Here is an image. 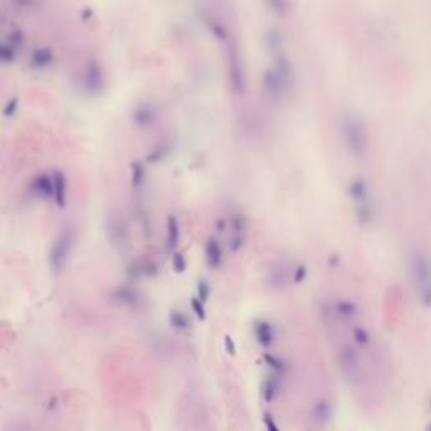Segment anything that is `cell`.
I'll return each instance as SVG.
<instances>
[{"mask_svg":"<svg viewBox=\"0 0 431 431\" xmlns=\"http://www.w3.org/2000/svg\"><path fill=\"white\" fill-rule=\"evenodd\" d=\"M266 2L270 9L278 15H285L290 9V0H266Z\"/></svg>","mask_w":431,"mask_h":431,"instance_id":"obj_28","label":"cell"},{"mask_svg":"<svg viewBox=\"0 0 431 431\" xmlns=\"http://www.w3.org/2000/svg\"><path fill=\"white\" fill-rule=\"evenodd\" d=\"M352 334H354V340L357 342L359 345H367L369 344V334H367V330L364 329V327H356L352 330Z\"/></svg>","mask_w":431,"mask_h":431,"instance_id":"obj_31","label":"cell"},{"mask_svg":"<svg viewBox=\"0 0 431 431\" xmlns=\"http://www.w3.org/2000/svg\"><path fill=\"white\" fill-rule=\"evenodd\" d=\"M253 334L255 339L263 349H270L275 344V329L268 320H255L253 324Z\"/></svg>","mask_w":431,"mask_h":431,"instance_id":"obj_9","label":"cell"},{"mask_svg":"<svg viewBox=\"0 0 431 431\" xmlns=\"http://www.w3.org/2000/svg\"><path fill=\"white\" fill-rule=\"evenodd\" d=\"M263 421H264V426H266V429H268V431H280L278 424H276V421H275L273 416H272V414H270V413H264Z\"/></svg>","mask_w":431,"mask_h":431,"instance_id":"obj_33","label":"cell"},{"mask_svg":"<svg viewBox=\"0 0 431 431\" xmlns=\"http://www.w3.org/2000/svg\"><path fill=\"white\" fill-rule=\"evenodd\" d=\"M113 300L120 303V305H123V307H128V308H138V305H140V302H142V298H140V293L135 290V288H131V286H118V288H115L113 291Z\"/></svg>","mask_w":431,"mask_h":431,"instance_id":"obj_10","label":"cell"},{"mask_svg":"<svg viewBox=\"0 0 431 431\" xmlns=\"http://www.w3.org/2000/svg\"><path fill=\"white\" fill-rule=\"evenodd\" d=\"M291 85V66L285 56H278L273 66L264 71L263 76V90L268 98L278 101L285 96Z\"/></svg>","mask_w":431,"mask_h":431,"instance_id":"obj_2","label":"cell"},{"mask_svg":"<svg viewBox=\"0 0 431 431\" xmlns=\"http://www.w3.org/2000/svg\"><path fill=\"white\" fill-rule=\"evenodd\" d=\"M17 99H10V101L7 103V106L4 108V115L5 117H14V113H15V110H17Z\"/></svg>","mask_w":431,"mask_h":431,"instance_id":"obj_35","label":"cell"},{"mask_svg":"<svg viewBox=\"0 0 431 431\" xmlns=\"http://www.w3.org/2000/svg\"><path fill=\"white\" fill-rule=\"evenodd\" d=\"M224 259V253H223V246L221 243L216 239V237H209L206 243V263L209 268L218 270L221 264H223Z\"/></svg>","mask_w":431,"mask_h":431,"instance_id":"obj_12","label":"cell"},{"mask_svg":"<svg viewBox=\"0 0 431 431\" xmlns=\"http://www.w3.org/2000/svg\"><path fill=\"white\" fill-rule=\"evenodd\" d=\"M209 297H211V286H209L207 281L201 280L197 283V298H199V300H202V302H207Z\"/></svg>","mask_w":431,"mask_h":431,"instance_id":"obj_32","label":"cell"},{"mask_svg":"<svg viewBox=\"0 0 431 431\" xmlns=\"http://www.w3.org/2000/svg\"><path fill=\"white\" fill-rule=\"evenodd\" d=\"M288 280H290V270L286 266V263H276L272 273H270V283H272V286L280 290L288 283Z\"/></svg>","mask_w":431,"mask_h":431,"instance_id":"obj_17","label":"cell"},{"mask_svg":"<svg viewBox=\"0 0 431 431\" xmlns=\"http://www.w3.org/2000/svg\"><path fill=\"white\" fill-rule=\"evenodd\" d=\"M76 234L71 228H66L63 233L58 236V239L54 241V245L49 253V266L54 273H61L68 263L71 251L74 248Z\"/></svg>","mask_w":431,"mask_h":431,"instance_id":"obj_4","label":"cell"},{"mask_svg":"<svg viewBox=\"0 0 431 431\" xmlns=\"http://www.w3.org/2000/svg\"><path fill=\"white\" fill-rule=\"evenodd\" d=\"M169 322L170 325L175 329V330H180V332H184V330H187L191 327V320L189 317L184 313V312H180V310H172L169 313Z\"/></svg>","mask_w":431,"mask_h":431,"instance_id":"obj_20","label":"cell"},{"mask_svg":"<svg viewBox=\"0 0 431 431\" xmlns=\"http://www.w3.org/2000/svg\"><path fill=\"white\" fill-rule=\"evenodd\" d=\"M180 241V226L174 216L167 218V250L174 251Z\"/></svg>","mask_w":431,"mask_h":431,"instance_id":"obj_19","label":"cell"},{"mask_svg":"<svg viewBox=\"0 0 431 431\" xmlns=\"http://www.w3.org/2000/svg\"><path fill=\"white\" fill-rule=\"evenodd\" d=\"M305 276H307V268L303 264H298L293 272V281L295 283H300V281L305 280Z\"/></svg>","mask_w":431,"mask_h":431,"instance_id":"obj_34","label":"cell"},{"mask_svg":"<svg viewBox=\"0 0 431 431\" xmlns=\"http://www.w3.org/2000/svg\"><path fill=\"white\" fill-rule=\"evenodd\" d=\"M332 405L329 401H320L317 406L313 408V416L318 423H327L329 418L332 416Z\"/></svg>","mask_w":431,"mask_h":431,"instance_id":"obj_24","label":"cell"},{"mask_svg":"<svg viewBox=\"0 0 431 431\" xmlns=\"http://www.w3.org/2000/svg\"><path fill=\"white\" fill-rule=\"evenodd\" d=\"M264 361H266L268 367L272 369V372L280 375V378H283L286 374V364L281 361L278 356H273V354H264Z\"/></svg>","mask_w":431,"mask_h":431,"instance_id":"obj_23","label":"cell"},{"mask_svg":"<svg viewBox=\"0 0 431 431\" xmlns=\"http://www.w3.org/2000/svg\"><path fill=\"white\" fill-rule=\"evenodd\" d=\"M264 41H266V46L268 49H272V51H276V49H280L281 47V44H283V37H281V34L278 31H268L266 32V36H264Z\"/></svg>","mask_w":431,"mask_h":431,"instance_id":"obj_26","label":"cell"},{"mask_svg":"<svg viewBox=\"0 0 431 431\" xmlns=\"http://www.w3.org/2000/svg\"><path fill=\"white\" fill-rule=\"evenodd\" d=\"M229 79L233 90L237 93L245 91L246 78H245V64H243L239 51L236 46H229Z\"/></svg>","mask_w":431,"mask_h":431,"instance_id":"obj_5","label":"cell"},{"mask_svg":"<svg viewBox=\"0 0 431 431\" xmlns=\"http://www.w3.org/2000/svg\"><path fill=\"white\" fill-rule=\"evenodd\" d=\"M52 61H54V54L49 47H39V49H36V51H32V56H31L32 68H37V69L47 68Z\"/></svg>","mask_w":431,"mask_h":431,"instance_id":"obj_18","label":"cell"},{"mask_svg":"<svg viewBox=\"0 0 431 431\" xmlns=\"http://www.w3.org/2000/svg\"><path fill=\"white\" fill-rule=\"evenodd\" d=\"M280 383H281V378L273 372L264 378L263 384H261V396L266 402H272L276 397V394H278V391H280Z\"/></svg>","mask_w":431,"mask_h":431,"instance_id":"obj_16","label":"cell"},{"mask_svg":"<svg viewBox=\"0 0 431 431\" xmlns=\"http://www.w3.org/2000/svg\"><path fill=\"white\" fill-rule=\"evenodd\" d=\"M344 143L354 157H364L369 150V133L364 120L357 113L347 112L340 120Z\"/></svg>","mask_w":431,"mask_h":431,"instance_id":"obj_1","label":"cell"},{"mask_svg":"<svg viewBox=\"0 0 431 431\" xmlns=\"http://www.w3.org/2000/svg\"><path fill=\"white\" fill-rule=\"evenodd\" d=\"M135 125L140 128H150L157 121V112L153 110L152 104H140L133 113Z\"/></svg>","mask_w":431,"mask_h":431,"instance_id":"obj_14","label":"cell"},{"mask_svg":"<svg viewBox=\"0 0 431 431\" xmlns=\"http://www.w3.org/2000/svg\"><path fill=\"white\" fill-rule=\"evenodd\" d=\"M347 192H349V197L354 201V204H362V202H369V185L366 179L362 177H357L354 179L349 187H347Z\"/></svg>","mask_w":431,"mask_h":431,"instance_id":"obj_13","label":"cell"},{"mask_svg":"<svg viewBox=\"0 0 431 431\" xmlns=\"http://www.w3.org/2000/svg\"><path fill=\"white\" fill-rule=\"evenodd\" d=\"M411 276L416 286V295L424 307H431V259L419 251L411 259Z\"/></svg>","mask_w":431,"mask_h":431,"instance_id":"obj_3","label":"cell"},{"mask_svg":"<svg viewBox=\"0 0 431 431\" xmlns=\"http://www.w3.org/2000/svg\"><path fill=\"white\" fill-rule=\"evenodd\" d=\"M356 216H357V219L361 221L362 224L372 223V219H374V209H372V206H371V202L357 204V206H356Z\"/></svg>","mask_w":431,"mask_h":431,"instance_id":"obj_25","label":"cell"},{"mask_svg":"<svg viewBox=\"0 0 431 431\" xmlns=\"http://www.w3.org/2000/svg\"><path fill=\"white\" fill-rule=\"evenodd\" d=\"M54 179V201H56L59 209L66 207V201H68V180H66V175L63 172H56L52 174Z\"/></svg>","mask_w":431,"mask_h":431,"instance_id":"obj_15","label":"cell"},{"mask_svg":"<svg viewBox=\"0 0 431 431\" xmlns=\"http://www.w3.org/2000/svg\"><path fill=\"white\" fill-rule=\"evenodd\" d=\"M172 266H174V272L175 273H184L185 268H187V263H185V258L182 253L175 251L174 256H172Z\"/></svg>","mask_w":431,"mask_h":431,"instance_id":"obj_30","label":"cell"},{"mask_svg":"<svg viewBox=\"0 0 431 431\" xmlns=\"http://www.w3.org/2000/svg\"><path fill=\"white\" fill-rule=\"evenodd\" d=\"M15 61V51L12 46L5 42H0V63L4 64H10Z\"/></svg>","mask_w":431,"mask_h":431,"instance_id":"obj_27","label":"cell"},{"mask_svg":"<svg viewBox=\"0 0 431 431\" xmlns=\"http://www.w3.org/2000/svg\"><path fill=\"white\" fill-rule=\"evenodd\" d=\"M104 86V74L101 64L96 59H90L85 69V88L90 95H98Z\"/></svg>","mask_w":431,"mask_h":431,"instance_id":"obj_6","label":"cell"},{"mask_svg":"<svg viewBox=\"0 0 431 431\" xmlns=\"http://www.w3.org/2000/svg\"><path fill=\"white\" fill-rule=\"evenodd\" d=\"M224 344H226V351H228L231 356H234V354H236V345H234V342H233V339H231L229 335L224 337Z\"/></svg>","mask_w":431,"mask_h":431,"instance_id":"obj_36","label":"cell"},{"mask_svg":"<svg viewBox=\"0 0 431 431\" xmlns=\"http://www.w3.org/2000/svg\"><path fill=\"white\" fill-rule=\"evenodd\" d=\"M231 229H233V234H231V251H239L241 246L245 245L246 233H248V221L245 218V214L236 212L231 218Z\"/></svg>","mask_w":431,"mask_h":431,"instance_id":"obj_8","label":"cell"},{"mask_svg":"<svg viewBox=\"0 0 431 431\" xmlns=\"http://www.w3.org/2000/svg\"><path fill=\"white\" fill-rule=\"evenodd\" d=\"M145 180H147L145 167H143L140 162H133L131 164V185H133L135 189H142V187L145 185Z\"/></svg>","mask_w":431,"mask_h":431,"instance_id":"obj_21","label":"cell"},{"mask_svg":"<svg viewBox=\"0 0 431 431\" xmlns=\"http://www.w3.org/2000/svg\"><path fill=\"white\" fill-rule=\"evenodd\" d=\"M108 236L112 245L120 246L123 245L128 237V226H126V219L120 212H115L112 219L108 221Z\"/></svg>","mask_w":431,"mask_h":431,"instance_id":"obj_7","label":"cell"},{"mask_svg":"<svg viewBox=\"0 0 431 431\" xmlns=\"http://www.w3.org/2000/svg\"><path fill=\"white\" fill-rule=\"evenodd\" d=\"M191 307H192V310H194L196 317H197L199 320H206L207 313H206V305H204L202 300H199L197 297H194V298L191 300Z\"/></svg>","mask_w":431,"mask_h":431,"instance_id":"obj_29","label":"cell"},{"mask_svg":"<svg viewBox=\"0 0 431 431\" xmlns=\"http://www.w3.org/2000/svg\"><path fill=\"white\" fill-rule=\"evenodd\" d=\"M31 189L37 197H42V199L54 197V179H52V175L39 174L37 177H34V179H32V184H31Z\"/></svg>","mask_w":431,"mask_h":431,"instance_id":"obj_11","label":"cell"},{"mask_svg":"<svg viewBox=\"0 0 431 431\" xmlns=\"http://www.w3.org/2000/svg\"><path fill=\"white\" fill-rule=\"evenodd\" d=\"M357 307H356V303H352L349 300H339V302H335V313L337 315H340V317H344V318H352V317H356L357 315Z\"/></svg>","mask_w":431,"mask_h":431,"instance_id":"obj_22","label":"cell"}]
</instances>
